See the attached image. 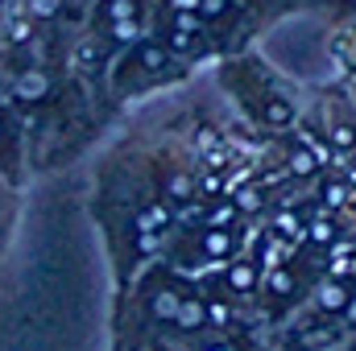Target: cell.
Listing matches in <instances>:
<instances>
[{"label": "cell", "mask_w": 356, "mask_h": 351, "mask_svg": "<svg viewBox=\"0 0 356 351\" xmlns=\"http://www.w3.org/2000/svg\"><path fill=\"white\" fill-rule=\"evenodd\" d=\"M158 37L175 50L182 62H195V58L207 50L211 25H207L199 12H175V8L162 4V12H158Z\"/></svg>", "instance_id": "cell-2"}, {"label": "cell", "mask_w": 356, "mask_h": 351, "mask_svg": "<svg viewBox=\"0 0 356 351\" xmlns=\"http://www.w3.org/2000/svg\"><path fill=\"white\" fill-rule=\"evenodd\" d=\"M290 170H294V174H315V170H319V162H315V153L298 149V153H290Z\"/></svg>", "instance_id": "cell-15"}, {"label": "cell", "mask_w": 356, "mask_h": 351, "mask_svg": "<svg viewBox=\"0 0 356 351\" xmlns=\"http://www.w3.org/2000/svg\"><path fill=\"white\" fill-rule=\"evenodd\" d=\"M344 203H353V190L344 182H327L323 186V207H344Z\"/></svg>", "instance_id": "cell-13"}, {"label": "cell", "mask_w": 356, "mask_h": 351, "mask_svg": "<svg viewBox=\"0 0 356 351\" xmlns=\"http://www.w3.org/2000/svg\"><path fill=\"white\" fill-rule=\"evenodd\" d=\"M261 277H266V264L257 261V257H241V261H232L224 268V293L232 302H241V298H249V293L261 289Z\"/></svg>", "instance_id": "cell-3"}, {"label": "cell", "mask_w": 356, "mask_h": 351, "mask_svg": "<svg viewBox=\"0 0 356 351\" xmlns=\"http://www.w3.org/2000/svg\"><path fill=\"white\" fill-rule=\"evenodd\" d=\"M327 273H332V277H340V281H356V248L336 252L332 264H327Z\"/></svg>", "instance_id": "cell-10"}, {"label": "cell", "mask_w": 356, "mask_h": 351, "mask_svg": "<svg viewBox=\"0 0 356 351\" xmlns=\"http://www.w3.org/2000/svg\"><path fill=\"white\" fill-rule=\"evenodd\" d=\"M13 91H17L25 103H38V99L50 91V75H46L42 67H25V71L13 79Z\"/></svg>", "instance_id": "cell-7"}, {"label": "cell", "mask_w": 356, "mask_h": 351, "mask_svg": "<svg viewBox=\"0 0 356 351\" xmlns=\"http://www.w3.org/2000/svg\"><path fill=\"white\" fill-rule=\"evenodd\" d=\"M353 281H340V277H323L319 285H315V293H311V302L327 314V318H344L348 314V306H353Z\"/></svg>", "instance_id": "cell-4"}, {"label": "cell", "mask_w": 356, "mask_h": 351, "mask_svg": "<svg viewBox=\"0 0 356 351\" xmlns=\"http://www.w3.org/2000/svg\"><path fill=\"white\" fill-rule=\"evenodd\" d=\"M211 327V318H207V298H199V293H182V302H178V314L175 323H170V331L175 335H203Z\"/></svg>", "instance_id": "cell-5"}, {"label": "cell", "mask_w": 356, "mask_h": 351, "mask_svg": "<svg viewBox=\"0 0 356 351\" xmlns=\"http://www.w3.org/2000/svg\"><path fill=\"white\" fill-rule=\"evenodd\" d=\"M178 75H182V58L162 37H137V42H129L124 58L116 62L112 83L124 95H137L145 87H162V83H170Z\"/></svg>", "instance_id": "cell-1"}, {"label": "cell", "mask_w": 356, "mask_h": 351, "mask_svg": "<svg viewBox=\"0 0 356 351\" xmlns=\"http://www.w3.org/2000/svg\"><path fill=\"white\" fill-rule=\"evenodd\" d=\"M199 252H203V261H224V257L232 252V232L207 223V228L199 232Z\"/></svg>", "instance_id": "cell-8"}, {"label": "cell", "mask_w": 356, "mask_h": 351, "mask_svg": "<svg viewBox=\"0 0 356 351\" xmlns=\"http://www.w3.org/2000/svg\"><path fill=\"white\" fill-rule=\"evenodd\" d=\"M199 4L203 0H166V8H175V12H199Z\"/></svg>", "instance_id": "cell-17"}, {"label": "cell", "mask_w": 356, "mask_h": 351, "mask_svg": "<svg viewBox=\"0 0 356 351\" xmlns=\"http://www.w3.org/2000/svg\"><path fill=\"white\" fill-rule=\"evenodd\" d=\"M182 293H186V289H175V285H162V289H154V293H149V318H154L158 327H166V331H170Z\"/></svg>", "instance_id": "cell-6"}, {"label": "cell", "mask_w": 356, "mask_h": 351, "mask_svg": "<svg viewBox=\"0 0 356 351\" xmlns=\"http://www.w3.org/2000/svg\"><path fill=\"white\" fill-rule=\"evenodd\" d=\"M199 351H232V343H224L220 335H207V339L199 343Z\"/></svg>", "instance_id": "cell-16"}, {"label": "cell", "mask_w": 356, "mask_h": 351, "mask_svg": "<svg viewBox=\"0 0 356 351\" xmlns=\"http://www.w3.org/2000/svg\"><path fill=\"white\" fill-rule=\"evenodd\" d=\"M154 351H186V348H182V343H175V339H158V343H154Z\"/></svg>", "instance_id": "cell-18"}, {"label": "cell", "mask_w": 356, "mask_h": 351, "mask_svg": "<svg viewBox=\"0 0 356 351\" xmlns=\"http://www.w3.org/2000/svg\"><path fill=\"white\" fill-rule=\"evenodd\" d=\"M63 4H67V0H29V12H33L38 21H54V17L63 12Z\"/></svg>", "instance_id": "cell-14"}, {"label": "cell", "mask_w": 356, "mask_h": 351, "mask_svg": "<svg viewBox=\"0 0 356 351\" xmlns=\"http://www.w3.org/2000/svg\"><path fill=\"white\" fill-rule=\"evenodd\" d=\"M307 240H311V244H332V240H336V223H332V219L307 223Z\"/></svg>", "instance_id": "cell-12"}, {"label": "cell", "mask_w": 356, "mask_h": 351, "mask_svg": "<svg viewBox=\"0 0 356 351\" xmlns=\"http://www.w3.org/2000/svg\"><path fill=\"white\" fill-rule=\"evenodd\" d=\"M261 281H266L269 298H282V302H286V298H294V289H298V277H294V268H290L286 261L273 264V268H269V277H261Z\"/></svg>", "instance_id": "cell-9"}, {"label": "cell", "mask_w": 356, "mask_h": 351, "mask_svg": "<svg viewBox=\"0 0 356 351\" xmlns=\"http://www.w3.org/2000/svg\"><path fill=\"white\" fill-rule=\"evenodd\" d=\"M273 236H277V240H294V236H302V223H298V215L282 211V215L273 219Z\"/></svg>", "instance_id": "cell-11"}]
</instances>
